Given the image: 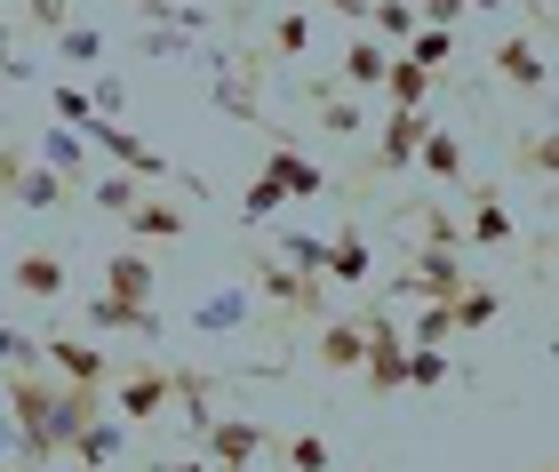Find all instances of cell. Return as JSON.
<instances>
[{
    "label": "cell",
    "instance_id": "cell-43",
    "mask_svg": "<svg viewBox=\"0 0 559 472\" xmlns=\"http://www.w3.org/2000/svg\"><path fill=\"white\" fill-rule=\"evenodd\" d=\"M136 48H144V57H192V33H176V24H152Z\"/></svg>",
    "mask_w": 559,
    "mask_h": 472
},
{
    "label": "cell",
    "instance_id": "cell-29",
    "mask_svg": "<svg viewBox=\"0 0 559 472\" xmlns=\"http://www.w3.org/2000/svg\"><path fill=\"white\" fill-rule=\"evenodd\" d=\"M88 329H120V337H160V312H120L112 296H88Z\"/></svg>",
    "mask_w": 559,
    "mask_h": 472
},
{
    "label": "cell",
    "instance_id": "cell-51",
    "mask_svg": "<svg viewBox=\"0 0 559 472\" xmlns=\"http://www.w3.org/2000/svg\"><path fill=\"white\" fill-rule=\"evenodd\" d=\"M527 9H536V16H544V9H551V0H527Z\"/></svg>",
    "mask_w": 559,
    "mask_h": 472
},
{
    "label": "cell",
    "instance_id": "cell-48",
    "mask_svg": "<svg viewBox=\"0 0 559 472\" xmlns=\"http://www.w3.org/2000/svg\"><path fill=\"white\" fill-rule=\"evenodd\" d=\"M24 161H33V153H24V144H0V192H9V177H16Z\"/></svg>",
    "mask_w": 559,
    "mask_h": 472
},
{
    "label": "cell",
    "instance_id": "cell-38",
    "mask_svg": "<svg viewBox=\"0 0 559 472\" xmlns=\"http://www.w3.org/2000/svg\"><path fill=\"white\" fill-rule=\"evenodd\" d=\"M88 105H96V120H120V113H129V88H120V72H96V81H88Z\"/></svg>",
    "mask_w": 559,
    "mask_h": 472
},
{
    "label": "cell",
    "instance_id": "cell-8",
    "mask_svg": "<svg viewBox=\"0 0 559 472\" xmlns=\"http://www.w3.org/2000/svg\"><path fill=\"white\" fill-rule=\"evenodd\" d=\"M472 288V264H455V257H440V248H424V257L392 281V296H424V305H455V296Z\"/></svg>",
    "mask_w": 559,
    "mask_h": 472
},
{
    "label": "cell",
    "instance_id": "cell-31",
    "mask_svg": "<svg viewBox=\"0 0 559 472\" xmlns=\"http://www.w3.org/2000/svg\"><path fill=\"white\" fill-rule=\"evenodd\" d=\"M176 409H185V433H192V440L209 433V425H216V416H209V377H192V368H176Z\"/></svg>",
    "mask_w": 559,
    "mask_h": 472
},
{
    "label": "cell",
    "instance_id": "cell-28",
    "mask_svg": "<svg viewBox=\"0 0 559 472\" xmlns=\"http://www.w3.org/2000/svg\"><path fill=\"white\" fill-rule=\"evenodd\" d=\"M400 57H408L416 72H431V81H440V72H448V57H455V33H431V24H416Z\"/></svg>",
    "mask_w": 559,
    "mask_h": 472
},
{
    "label": "cell",
    "instance_id": "cell-14",
    "mask_svg": "<svg viewBox=\"0 0 559 472\" xmlns=\"http://www.w3.org/2000/svg\"><path fill=\"white\" fill-rule=\"evenodd\" d=\"M9 201H16V209H33V216H57V209H72V201H81V192H72V185L57 177V168L24 161L16 177H9Z\"/></svg>",
    "mask_w": 559,
    "mask_h": 472
},
{
    "label": "cell",
    "instance_id": "cell-34",
    "mask_svg": "<svg viewBox=\"0 0 559 472\" xmlns=\"http://www.w3.org/2000/svg\"><path fill=\"white\" fill-rule=\"evenodd\" d=\"M48 113H57V129H88V88H72V81H57V88H48Z\"/></svg>",
    "mask_w": 559,
    "mask_h": 472
},
{
    "label": "cell",
    "instance_id": "cell-36",
    "mask_svg": "<svg viewBox=\"0 0 559 472\" xmlns=\"http://www.w3.org/2000/svg\"><path fill=\"white\" fill-rule=\"evenodd\" d=\"M280 201H288V192H280L272 177H257V185L240 192V225H264V216H280Z\"/></svg>",
    "mask_w": 559,
    "mask_h": 472
},
{
    "label": "cell",
    "instance_id": "cell-17",
    "mask_svg": "<svg viewBox=\"0 0 559 472\" xmlns=\"http://www.w3.org/2000/svg\"><path fill=\"white\" fill-rule=\"evenodd\" d=\"M264 177L288 192V201H320V192H328V168H320V161H304L296 144H272V153H264Z\"/></svg>",
    "mask_w": 559,
    "mask_h": 472
},
{
    "label": "cell",
    "instance_id": "cell-9",
    "mask_svg": "<svg viewBox=\"0 0 559 472\" xmlns=\"http://www.w3.org/2000/svg\"><path fill=\"white\" fill-rule=\"evenodd\" d=\"M248 320H257V288H209V296L185 312V329H192V337H240Z\"/></svg>",
    "mask_w": 559,
    "mask_h": 472
},
{
    "label": "cell",
    "instance_id": "cell-3",
    "mask_svg": "<svg viewBox=\"0 0 559 472\" xmlns=\"http://www.w3.org/2000/svg\"><path fill=\"white\" fill-rule=\"evenodd\" d=\"M360 377L376 401H392V392H408V337H400V320L368 312V353H360Z\"/></svg>",
    "mask_w": 559,
    "mask_h": 472
},
{
    "label": "cell",
    "instance_id": "cell-33",
    "mask_svg": "<svg viewBox=\"0 0 559 472\" xmlns=\"http://www.w3.org/2000/svg\"><path fill=\"white\" fill-rule=\"evenodd\" d=\"M272 48L280 57H312V9H280L272 16Z\"/></svg>",
    "mask_w": 559,
    "mask_h": 472
},
{
    "label": "cell",
    "instance_id": "cell-37",
    "mask_svg": "<svg viewBox=\"0 0 559 472\" xmlns=\"http://www.w3.org/2000/svg\"><path fill=\"white\" fill-rule=\"evenodd\" d=\"M336 457H328V440L320 433H288V472H328Z\"/></svg>",
    "mask_w": 559,
    "mask_h": 472
},
{
    "label": "cell",
    "instance_id": "cell-50",
    "mask_svg": "<svg viewBox=\"0 0 559 472\" xmlns=\"http://www.w3.org/2000/svg\"><path fill=\"white\" fill-rule=\"evenodd\" d=\"M472 9H512V0H472Z\"/></svg>",
    "mask_w": 559,
    "mask_h": 472
},
{
    "label": "cell",
    "instance_id": "cell-23",
    "mask_svg": "<svg viewBox=\"0 0 559 472\" xmlns=\"http://www.w3.org/2000/svg\"><path fill=\"white\" fill-rule=\"evenodd\" d=\"M512 209H503V192H488V185H479L472 192V248H512Z\"/></svg>",
    "mask_w": 559,
    "mask_h": 472
},
{
    "label": "cell",
    "instance_id": "cell-35",
    "mask_svg": "<svg viewBox=\"0 0 559 472\" xmlns=\"http://www.w3.org/2000/svg\"><path fill=\"white\" fill-rule=\"evenodd\" d=\"M376 33H384V40H400V48H408V33H416V0H376Z\"/></svg>",
    "mask_w": 559,
    "mask_h": 472
},
{
    "label": "cell",
    "instance_id": "cell-20",
    "mask_svg": "<svg viewBox=\"0 0 559 472\" xmlns=\"http://www.w3.org/2000/svg\"><path fill=\"white\" fill-rule=\"evenodd\" d=\"M312 113H320V129H328V137H368L360 96H344L336 81H312Z\"/></svg>",
    "mask_w": 559,
    "mask_h": 472
},
{
    "label": "cell",
    "instance_id": "cell-49",
    "mask_svg": "<svg viewBox=\"0 0 559 472\" xmlns=\"http://www.w3.org/2000/svg\"><path fill=\"white\" fill-rule=\"evenodd\" d=\"M152 472H209V457H168V464H152Z\"/></svg>",
    "mask_w": 559,
    "mask_h": 472
},
{
    "label": "cell",
    "instance_id": "cell-41",
    "mask_svg": "<svg viewBox=\"0 0 559 472\" xmlns=\"http://www.w3.org/2000/svg\"><path fill=\"white\" fill-rule=\"evenodd\" d=\"M448 385V353H408V392H440Z\"/></svg>",
    "mask_w": 559,
    "mask_h": 472
},
{
    "label": "cell",
    "instance_id": "cell-16",
    "mask_svg": "<svg viewBox=\"0 0 559 472\" xmlns=\"http://www.w3.org/2000/svg\"><path fill=\"white\" fill-rule=\"evenodd\" d=\"M384 64H392L384 40H376V33H352V40H344V72H336L344 96H376V88H384Z\"/></svg>",
    "mask_w": 559,
    "mask_h": 472
},
{
    "label": "cell",
    "instance_id": "cell-30",
    "mask_svg": "<svg viewBox=\"0 0 559 472\" xmlns=\"http://www.w3.org/2000/svg\"><path fill=\"white\" fill-rule=\"evenodd\" d=\"M280 264L304 272V281H320V264H328V233H280Z\"/></svg>",
    "mask_w": 559,
    "mask_h": 472
},
{
    "label": "cell",
    "instance_id": "cell-19",
    "mask_svg": "<svg viewBox=\"0 0 559 472\" xmlns=\"http://www.w3.org/2000/svg\"><path fill=\"white\" fill-rule=\"evenodd\" d=\"M72 464H81V472H112V457H129V425H120V416L105 409V416H96V425L81 433V440H72V449H64Z\"/></svg>",
    "mask_w": 559,
    "mask_h": 472
},
{
    "label": "cell",
    "instance_id": "cell-5",
    "mask_svg": "<svg viewBox=\"0 0 559 472\" xmlns=\"http://www.w3.org/2000/svg\"><path fill=\"white\" fill-rule=\"evenodd\" d=\"M272 449V433L257 425V416H216L209 433H200V457H209V472H248Z\"/></svg>",
    "mask_w": 559,
    "mask_h": 472
},
{
    "label": "cell",
    "instance_id": "cell-1",
    "mask_svg": "<svg viewBox=\"0 0 559 472\" xmlns=\"http://www.w3.org/2000/svg\"><path fill=\"white\" fill-rule=\"evenodd\" d=\"M72 137H81V144H88L96 161H112L120 177H136V185L168 177V153H160V144H144V137H129V129H120V120H96V113H88V129H72Z\"/></svg>",
    "mask_w": 559,
    "mask_h": 472
},
{
    "label": "cell",
    "instance_id": "cell-11",
    "mask_svg": "<svg viewBox=\"0 0 559 472\" xmlns=\"http://www.w3.org/2000/svg\"><path fill=\"white\" fill-rule=\"evenodd\" d=\"M320 281H336V288H368L376 281V248L360 225H336L328 233V264H320Z\"/></svg>",
    "mask_w": 559,
    "mask_h": 472
},
{
    "label": "cell",
    "instance_id": "cell-2",
    "mask_svg": "<svg viewBox=\"0 0 559 472\" xmlns=\"http://www.w3.org/2000/svg\"><path fill=\"white\" fill-rule=\"evenodd\" d=\"M168 401H176V368H129V377H112V385H105V409H112L129 433L152 425V416H160Z\"/></svg>",
    "mask_w": 559,
    "mask_h": 472
},
{
    "label": "cell",
    "instance_id": "cell-4",
    "mask_svg": "<svg viewBox=\"0 0 559 472\" xmlns=\"http://www.w3.org/2000/svg\"><path fill=\"white\" fill-rule=\"evenodd\" d=\"M248 281H257L272 305H288V320H328V281H304L280 257H248Z\"/></svg>",
    "mask_w": 559,
    "mask_h": 472
},
{
    "label": "cell",
    "instance_id": "cell-13",
    "mask_svg": "<svg viewBox=\"0 0 559 472\" xmlns=\"http://www.w3.org/2000/svg\"><path fill=\"white\" fill-rule=\"evenodd\" d=\"M120 233H129L136 248H144V240H185V233H192V209H185V201H152V192H136V209L120 216Z\"/></svg>",
    "mask_w": 559,
    "mask_h": 472
},
{
    "label": "cell",
    "instance_id": "cell-15",
    "mask_svg": "<svg viewBox=\"0 0 559 472\" xmlns=\"http://www.w3.org/2000/svg\"><path fill=\"white\" fill-rule=\"evenodd\" d=\"M64 281H72V272H64L57 248H24V257L9 264V288H16V296H40V305H57Z\"/></svg>",
    "mask_w": 559,
    "mask_h": 472
},
{
    "label": "cell",
    "instance_id": "cell-7",
    "mask_svg": "<svg viewBox=\"0 0 559 472\" xmlns=\"http://www.w3.org/2000/svg\"><path fill=\"white\" fill-rule=\"evenodd\" d=\"M96 416H105V385H57L48 392V457H64Z\"/></svg>",
    "mask_w": 559,
    "mask_h": 472
},
{
    "label": "cell",
    "instance_id": "cell-44",
    "mask_svg": "<svg viewBox=\"0 0 559 472\" xmlns=\"http://www.w3.org/2000/svg\"><path fill=\"white\" fill-rule=\"evenodd\" d=\"M551 161H559L551 137H527V144H520V168H527V177H551Z\"/></svg>",
    "mask_w": 559,
    "mask_h": 472
},
{
    "label": "cell",
    "instance_id": "cell-6",
    "mask_svg": "<svg viewBox=\"0 0 559 472\" xmlns=\"http://www.w3.org/2000/svg\"><path fill=\"white\" fill-rule=\"evenodd\" d=\"M40 368H48V377H64V385H112V377H120L105 344H88V337H57V329L40 337Z\"/></svg>",
    "mask_w": 559,
    "mask_h": 472
},
{
    "label": "cell",
    "instance_id": "cell-47",
    "mask_svg": "<svg viewBox=\"0 0 559 472\" xmlns=\"http://www.w3.org/2000/svg\"><path fill=\"white\" fill-rule=\"evenodd\" d=\"M0 472H16V416L0 409Z\"/></svg>",
    "mask_w": 559,
    "mask_h": 472
},
{
    "label": "cell",
    "instance_id": "cell-42",
    "mask_svg": "<svg viewBox=\"0 0 559 472\" xmlns=\"http://www.w3.org/2000/svg\"><path fill=\"white\" fill-rule=\"evenodd\" d=\"M24 24H33V33H64V24H72V0H24Z\"/></svg>",
    "mask_w": 559,
    "mask_h": 472
},
{
    "label": "cell",
    "instance_id": "cell-45",
    "mask_svg": "<svg viewBox=\"0 0 559 472\" xmlns=\"http://www.w3.org/2000/svg\"><path fill=\"white\" fill-rule=\"evenodd\" d=\"M424 240H431V248H440V257H448V248H455V225H448V216H440V209H424Z\"/></svg>",
    "mask_w": 559,
    "mask_h": 472
},
{
    "label": "cell",
    "instance_id": "cell-21",
    "mask_svg": "<svg viewBox=\"0 0 559 472\" xmlns=\"http://www.w3.org/2000/svg\"><path fill=\"white\" fill-rule=\"evenodd\" d=\"M360 353H368V320H320V368H360Z\"/></svg>",
    "mask_w": 559,
    "mask_h": 472
},
{
    "label": "cell",
    "instance_id": "cell-26",
    "mask_svg": "<svg viewBox=\"0 0 559 472\" xmlns=\"http://www.w3.org/2000/svg\"><path fill=\"white\" fill-rule=\"evenodd\" d=\"M48 48H57L64 64H81V72H96V64H105V33H96V24H81V16H72L64 33H48Z\"/></svg>",
    "mask_w": 559,
    "mask_h": 472
},
{
    "label": "cell",
    "instance_id": "cell-22",
    "mask_svg": "<svg viewBox=\"0 0 559 472\" xmlns=\"http://www.w3.org/2000/svg\"><path fill=\"white\" fill-rule=\"evenodd\" d=\"M496 72H503L512 88H544V48H536V33L496 40Z\"/></svg>",
    "mask_w": 559,
    "mask_h": 472
},
{
    "label": "cell",
    "instance_id": "cell-25",
    "mask_svg": "<svg viewBox=\"0 0 559 472\" xmlns=\"http://www.w3.org/2000/svg\"><path fill=\"white\" fill-rule=\"evenodd\" d=\"M384 96H392V113H431V72H416L408 57H392L384 64Z\"/></svg>",
    "mask_w": 559,
    "mask_h": 472
},
{
    "label": "cell",
    "instance_id": "cell-46",
    "mask_svg": "<svg viewBox=\"0 0 559 472\" xmlns=\"http://www.w3.org/2000/svg\"><path fill=\"white\" fill-rule=\"evenodd\" d=\"M320 9H336L352 33H368V9H376V0H320Z\"/></svg>",
    "mask_w": 559,
    "mask_h": 472
},
{
    "label": "cell",
    "instance_id": "cell-27",
    "mask_svg": "<svg viewBox=\"0 0 559 472\" xmlns=\"http://www.w3.org/2000/svg\"><path fill=\"white\" fill-rule=\"evenodd\" d=\"M448 320H455V329H488V320H503V288L472 281V288H464V296L448 305Z\"/></svg>",
    "mask_w": 559,
    "mask_h": 472
},
{
    "label": "cell",
    "instance_id": "cell-12",
    "mask_svg": "<svg viewBox=\"0 0 559 472\" xmlns=\"http://www.w3.org/2000/svg\"><path fill=\"white\" fill-rule=\"evenodd\" d=\"M96 296H112L120 312H152V257H144V248L105 257V288H96Z\"/></svg>",
    "mask_w": 559,
    "mask_h": 472
},
{
    "label": "cell",
    "instance_id": "cell-40",
    "mask_svg": "<svg viewBox=\"0 0 559 472\" xmlns=\"http://www.w3.org/2000/svg\"><path fill=\"white\" fill-rule=\"evenodd\" d=\"M464 16H472V0H416V24H431V33H455Z\"/></svg>",
    "mask_w": 559,
    "mask_h": 472
},
{
    "label": "cell",
    "instance_id": "cell-39",
    "mask_svg": "<svg viewBox=\"0 0 559 472\" xmlns=\"http://www.w3.org/2000/svg\"><path fill=\"white\" fill-rule=\"evenodd\" d=\"M0 368H40V337H24V329H0Z\"/></svg>",
    "mask_w": 559,
    "mask_h": 472
},
{
    "label": "cell",
    "instance_id": "cell-32",
    "mask_svg": "<svg viewBox=\"0 0 559 472\" xmlns=\"http://www.w3.org/2000/svg\"><path fill=\"white\" fill-rule=\"evenodd\" d=\"M136 192H144L136 177H120V168H105V177H96V185L81 192V201H96L105 216H129V209H136Z\"/></svg>",
    "mask_w": 559,
    "mask_h": 472
},
{
    "label": "cell",
    "instance_id": "cell-18",
    "mask_svg": "<svg viewBox=\"0 0 559 472\" xmlns=\"http://www.w3.org/2000/svg\"><path fill=\"white\" fill-rule=\"evenodd\" d=\"M40 168H57V177L72 185V192H88L96 185V153L72 129H57V120H48V137H40Z\"/></svg>",
    "mask_w": 559,
    "mask_h": 472
},
{
    "label": "cell",
    "instance_id": "cell-10",
    "mask_svg": "<svg viewBox=\"0 0 559 472\" xmlns=\"http://www.w3.org/2000/svg\"><path fill=\"white\" fill-rule=\"evenodd\" d=\"M440 129V113H384V129H376V168H416V144Z\"/></svg>",
    "mask_w": 559,
    "mask_h": 472
},
{
    "label": "cell",
    "instance_id": "cell-24",
    "mask_svg": "<svg viewBox=\"0 0 559 472\" xmlns=\"http://www.w3.org/2000/svg\"><path fill=\"white\" fill-rule=\"evenodd\" d=\"M416 168H424V177H440V185H464V177H472V161H464V144H455L448 129H431V137L416 144Z\"/></svg>",
    "mask_w": 559,
    "mask_h": 472
}]
</instances>
